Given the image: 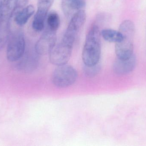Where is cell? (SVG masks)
Segmentation results:
<instances>
[{
  "label": "cell",
  "instance_id": "6da1fadb",
  "mask_svg": "<svg viewBox=\"0 0 146 146\" xmlns=\"http://www.w3.org/2000/svg\"><path fill=\"white\" fill-rule=\"evenodd\" d=\"M101 33L98 25L91 27L86 37L82 52L84 65L93 66L98 63L101 56Z\"/></svg>",
  "mask_w": 146,
  "mask_h": 146
},
{
  "label": "cell",
  "instance_id": "7a4b0ae2",
  "mask_svg": "<svg viewBox=\"0 0 146 146\" xmlns=\"http://www.w3.org/2000/svg\"><path fill=\"white\" fill-rule=\"evenodd\" d=\"M119 31L122 34L123 39L115 43L116 55L119 59H128L133 55V40L135 32L134 24L131 21H124L120 25Z\"/></svg>",
  "mask_w": 146,
  "mask_h": 146
},
{
  "label": "cell",
  "instance_id": "3957f363",
  "mask_svg": "<svg viewBox=\"0 0 146 146\" xmlns=\"http://www.w3.org/2000/svg\"><path fill=\"white\" fill-rule=\"evenodd\" d=\"M53 72L52 81L59 88H66L73 85L77 78V71L71 65L67 64L57 66Z\"/></svg>",
  "mask_w": 146,
  "mask_h": 146
},
{
  "label": "cell",
  "instance_id": "277c9868",
  "mask_svg": "<svg viewBox=\"0 0 146 146\" xmlns=\"http://www.w3.org/2000/svg\"><path fill=\"white\" fill-rule=\"evenodd\" d=\"M25 50V40L22 32L17 31L10 36L6 51L7 59L9 61H19L24 55Z\"/></svg>",
  "mask_w": 146,
  "mask_h": 146
},
{
  "label": "cell",
  "instance_id": "5b68a950",
  "mask_svg": "<svg viewBox=\"0 0 146 146\" xmlns=\"http://www.w3.org/2000/svg\"><path fill=\"white\" fill-rule=\"evenodd\" d=\"M74 43L62 38L49 53L50 62L57 66L67 64L72 55Z\"/></svg>",
  "mask_w": 146,
  "mask_h": 146
},
{
  "label": "cell",
  "instance_id": "8992f818",
  "mask_svg": "<svg viewBox=\"0 0 146 146\" xmlns=\"http://www.w3.org/2000/svg\"><path fill=\"white\" fill-rule=\"evenodd\" d=\"M56 31L47 27L35 45V51L41 55L49 54L56 44Z\"/></svg>",
  "mask_w": 146,
  "mask_h": 146
},
{
  "label": "cell",
  "instance_id": "52a82bcc",
  "mask_svg": "<svg viewBox=\"0 0 146 146\" xmlns=\"http://www.w3.org/2000/svg\"><path fill=\"white\" fill-rule=\"evenodd\" d=\"M54 1L38 0L37 10L32 22V27L34 31L40 32L43 30L46 16Z\"/></svg>",
  "mask_w": 146,
  "mask_h": 146
},
{
  "label": "cell",
  "instance_id": "ba28073f",
  "mask_svg": "<svg viewBox=\"0 0 146 146\" xmlns=\"http://www.w3.org/2000/svg\"><path fill=\"white\" fill-rule=\"evenodd\" d=\"M86 20V13L84 9L75 14L71 18L63 38L74 42L76 35L85 24Z\"/></svg>",
  "mask_w": 146,
  "mask_h": 146
},
{
  "label": "cell",
  "instance_id": "9c48e42d",
  "mask_svg": "<svg viewBox=\"0 0 146 146\" xmlns=\"http://www.w3.org/2000/svg\"><path fill=\"white\" fill-rule=\"evenodd\" d=\"M136 63V57L134 55L128 59H121L117 58L113 64V71L115 73L118 75L127 74L133 70Z\"/></svg>",
  "mask_w": 146,
  "mask_h": 146
},
{
  "label": "cell",
  "instance_id": "30bf717a",
  "mask_svg": "<svg viewBox=\"0 0 146 146\" xmlns=\"http://www.w3.org/2000/svg\"><path fill=\"white\" fill-rule=\"evenodd\" d=\"M86 0H62V8L66 17L72 18L86 7Z\"/></svg>",
  "mask_w": 146,
  "mask_h": 146
},
{
  "label": "cell",
  "instance_id": "8fae6325",
  "mask_svg": "<svg viewBox=\"0 0 146 146\" xmlns=\"http://www.w3.org/2000/svg\"><path fill=\"white\" fill-rule=\"evenodd\" d=\"M35 12V8L32 5H28L20 11L13 15L15 22L16 25L22 26L25 25L28 20Z\"/></svg>",
  "mask_w": 146,
  "mask_h": 146
},
{
  "label": "cell",
  "instance_id": "7c38bea8",
  "mask_svg": "<svg viewBox=\"0 0 146 146\" xmlns=\"http://www.w3.org/2000/svg\"><path fill=\"white\" fill-rule=\"evenodd\" d=\"M19 0H3L0 18L2 21L9 22Z\"/></svg>",
  "mask_w": 146,
  "mask_h": 146
},
{
  "label": "cell",
  "instance_id": "4fadbf2b",
  "mask_svg": "<svg viewBox=\"0 0 146 146\" xmlns=\"http://www.w3.org/2000/svg\"><path fill=\"white\" fill-rule=\"evenodd\" d=\"M101 36L107 42L117 43L121 41L123 35L119 31L110 29H104L101 31Z\"/></svg>",
  "mask_w": 146,
  "mask_h": 146
},
{
  "label": "cell",
  "instance_id": "5bb4252c",
  "mask_svg": "<svg viewBox=\"0 0 146 146\" xmlns=\"http://www.w3.org/2000/svg\"><path fill=\"white\" fill-rule=\"evenodd\" d=\"M17 63L16 68L18 70L25 73L33 71L37 67V62L35 60L21 57Z\"/></svg>",
  "mask_w": 146,
  "mask_h": 146
},
{
  "label": "cell",
  "instance_id": "9a60e30c",
  "mask_svg": "<svg viewBox=\"0 0 146 146\" xmlns=\"http://www.w3.org/2000/svg\"><path fill=\"white\" fill-rule=\"evenodd\" d=\"M48 28L56 31L60 25V16L56 12L52 11L49 13L47 19Z\"/></svg>",
  "mask_w": 146,
  "mask_h": 146
},
{
  "label": "cell",
  "instance_id": "2e32d148",
  "mask_svg": "<svg viewBox=\"0 0 146 146\" xmlns=\"http://www.w3.org/2000/svg\"><path fill=\"white\" fill-rule=\"evenodd\" d=\"M10 36L8 22L2 21L0 27V49L4 47L8 41Z\"/></svg>",
  "mask_w": 146,
  "mask_h": 146
},
{
  "label": "cell",
  "instance_id": "e0dca14e",
  "mask_svg": "<svg viewBox=\"0 0 146 146\" xmlns=\"http://www.w3.org/2000/svg\"><path fill=\"white\" fill-rule=\"evenodd\" d=\"M100 67L98 63L93 66L84 65L83 72L86 76L89 78H93L96 76L100 71Z\"/></svg>",
  "mask_w": 146,
  "mask_h": 146
},
{
  "label": "cell",
  "instance_id": "ac0fdd59",
  "mask_svg": "<svg viewBox=\"0 0 146 146\" xmlns=\"http://www.w3.org/2000/svg\"><path fill=\"white\" fill-rule=\"evenodd\" d=\"M3 0H0V15L1 12L2 7Z\"/></svg>",
  "mask_w": 146,
  "mask_h": 146
},
{
  "label": "cell",
  "instance_id": "d6986e66",
  "mask_svg": "<svg viewBox=\"0 0 146 146\" xmlns=\"http://www.w3.org/2000/svg\"><path fill=\"white\" fill-rule=\"evenodd\" d=\"M2 21L1 20V18H0V27H1V25Z\"/></svg>",
  "mask_w": 146,
  "mask_h": 146
}]
</instances>
